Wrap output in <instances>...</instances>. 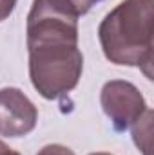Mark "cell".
<instances>
[{
  "mask_svg": "<svg viewBox=\"0 0 154 155\" xmlns=\"http://www.w3.org/2000/svg\"><path fill=\"white\" fill-rule=\"evenodd\" d=\"M29 78L42 97L56 99L78 85L83 54L78 47V16L54 0H33L27 15Z\"/></svg>",
  "mask_w": 154,
  "mask_h": 155,
  "instance_id": "6da1fadb",
  "label": "cell"
},
{
  "mask_svg": "<svg viewBox=\"0 0 154 155\" xmlns=\"http://www.w3.org/2000/svg\"><path fill=\"white\" fill-rule=\"evenodd\" d=\"M154 0H123L105 15L98 40L105 58L114 65L140 67L152 79Z\"/></svg>",
  "mask_w": 154,
  "mask_h": 155,
  "instance_id": "7a4b0ae2",
  "label": "cell"
},
{
  "mask_svg": "<svg viewBox=\"0 0 154 155\" xmlns=\"http://www.w3.org/2000/svg\"><path fill=\"white\" fill-rule=\"evenodd\" d=\"M100 103L105 116L111 119L114 132H125L147 110L143 94L125 79L107 81L102 87Z\"/></svg>",
  "mask_w": 154,
  "mask_h": 155,
  "instance_id": "3957f363",
  "label": "cell"
},
{
  "mask_svg": "<svg viewBox=\"0 0 154 155\" xmlns=\"http://www.w3.org/2000/svg\"><path fill=\"white\" fill-rule=\"evenodd\" d=\"M38 110L33 101L16 87L0 88V135L24 137L35 130Z\"/></svg>",
  "mask_w": 154,
  "mask_h": 155,
  "instance_id": "277c9868",
  "label": "cell"
},
{
  "mask_svg": "<svg viewBox=\"0 0 154 155\" xmlns=\"http://www.w3.org/2000/svg\"><path fill=\"white\" fill-rule=\"evenodd\" d=\"M151 134H152V110L147 108L143 112V116L132 124L134 144L145 155H149V152H151Z\"/></svg>",
  "mask_w": 154,
  "mask_h": 155,
  "instance_id": "5b68a950",
  "label": "cell"
},
{
  "mask_svg": "<svg viewBox=\"0 0 154 155\" xmlns=\"http://www.w3.org/2000/svg\"><path fill=\"white\" fill-rule=\"evenodd\" d=\"M56 4H60L62 7H65L67 11H71L73 15H76L78 18L85 13H89V9L94 5V2L98 0H54Z\"/></svg>",
  "mask_w": 154,
  "mask_h": 155,
  "instance_id": "8992f818",
  "label": "cell"
},
{
  "mask_svg": "<svg viewBox=\"0 0 154 155\" xmlns=\"http://www.w3.org/2000/svg\"><path fill=\"white\" fill-rule=\"evenodd\" d=\"M37 155H75V152L64 144H47Z\"/></svg>",
  "mask_w": 154,
  "mask_h": 155,
  "instance_id": "52a82bcc",
  "label": "cell"
},
{
  "mask_svg": "<svg viewBox=\"0 0 154 155\" xmlns=\"http://www.w3.org/2000/svg\"><path fill=\"white\" fill-rule=\"evenodd\" d=\"M18 0H0V22L9 18V15L15 11Z\"/></svg>",
  "mask_w": 154,
  "mask_h": 155,
  "instance_id": "ba28073f",
  "label": "cell"
},
{
  "mask_svg": "<svg viewBox=\"0 0 154 155\" xmlns=\"http://www.w3.org/2000/svg\"><path fill=\"white\" fill-rule=\"evenodd\" d=\"M0 155H20L16 150H13V148H9L4 141H0Z\"/></svg>",
  "mask_w": 154,
  "mask_h": 155,
  "instance_id": "9c48e42d",
  "label": "cell"
},
{
  "mask_svg": "<svg viewBox=\"0 0 154 155\" xmlns=\"http://www.w3.org/2000/svg\"><path fill=\"white\" fill-rule=\"evenodd\" d=\"M91 155H113V153H107V152H96V153H91Z\"/></svg>",
  "mask_w": 154,
  "mask_h": 155,
  "instance_id": "30bf717a",
  "label": "cell"
},
{
  "mask_svg": "<svg viewBox=\"0 0 154 155\" xmlns=\"http://www.w3.org/2000/svg\"><path fill=\"white\" fill-rule=\"evenodd\" d=\"M98 2H100V0H98Z\"/></svg>",
  "mask_w": 154,
  "mask_h": 155,
  "instance_id": "8fae6325",
  "label": "cell"
}]
</instances>
